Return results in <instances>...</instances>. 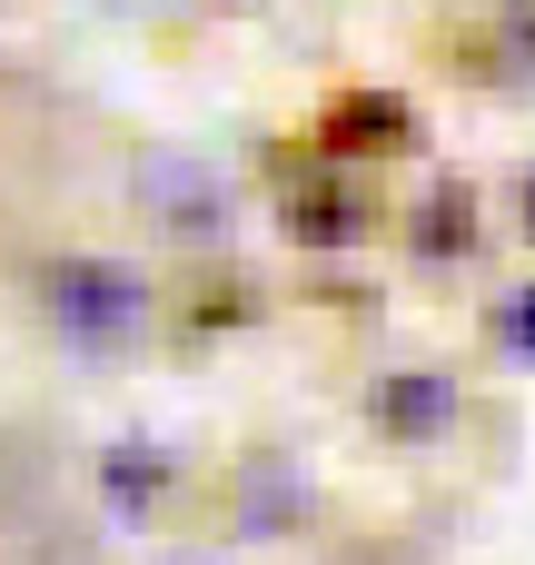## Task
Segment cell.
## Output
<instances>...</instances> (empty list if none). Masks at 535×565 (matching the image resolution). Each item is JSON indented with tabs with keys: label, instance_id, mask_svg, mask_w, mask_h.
Returning a JSON list of instances; mask_svg holds the SVG:
<instances>
[{
	"label": "cell",
	"instance_id": "cell-1",
	"mask_svg": "<svg viewBox=\"0 0 535 565\" xmlns=\"http://www.w3.org/2000/svg\"><path fill=\"white\" fill-rule=\"evenodd\" d=\"M40 318L79 348H119L149 328V278L109 248H60V258H40Z\"/></svg>",
	"mask_w": 535,
	"mask_h": 565
},
{
	"label": "cell",
	"instance_id": "cell-2",
	"mask_svg": "<svg viewBox=\"0 0 535 565\" xmlns=\"http://www.w3.org/2000/svg\"><path fill=\"white\" fill-rule=\"evenodd\" d=\"M377 407H387L397 427H447L457 387H447V377H427V367H397V387H377Z\"/></svg>",
	"mask_w": 535,
	"mask_h": 565
},
{
	"label": "cell",
	"instance_id": "cell-3",
	"mask_svg": "<svg viewBox=\"0 0 535 565\" xmlns=\"http://www.w3.org/2000/svg\"><path fill=\"white\" fill-rule=\"evenodd\" d=\"M149 487H159V447H109V497H129V507H139Z\"/></svg>",
	"mask_w": 535,
	"mask_h": 565
},
{
	"label": "cell",
	"instance_id": "cell-4",
	"mask_svg": "<svg viewBox=\"0 0 535 565\" xmlns=\"http://www.w3.org/2000/svg\"><path fill=\"white\" fill-rule=\"evenodd\" d=\"M496 338L535 358V278H526V288H506V308H496Z\"/></svg>",
	"mask_w": 535,
	"mask_h": 565
},
{
	"label": "cell",
	"instance_id": "cell-5",
	"mask_svg": "<svg viewBox=\"0 0 535 565\" xmlns=\"http://www.w3.org/2000/svg\"><path fill=\"white\" fill-rule=\"evenodd\" d=\"M516 218L535 228V169H516Z\"/></svg>",
	"mask_w": 535,
	"mask_h": 565
},
{
	"label": "cell",
	"instance_id": "cell-6",
	"mask_svg": "<svg viewBox=\"0 0 535 565\" xmlns=\"http://www.w3.org/2000/svg\"><path fill=\"white\" fill-rule=\"evenodd\" d=\"M169 565H199V556H169Z\"/></svg>",
	"mask_w": 535,
	"mask_h": 565
}]
</instances>
